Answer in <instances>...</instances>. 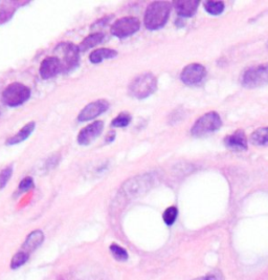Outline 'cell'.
I'll use <instances>...</instances> for the list:
<instances>
[{
    "label": "cell",
    "mask_w": 268,
    "mask_h": 280,
    "mask_svg": "<svg viewBox=\"0 0 268 280\" xmlns=\"http://www.w3.org/2000/svg\"><path fill=\"white\" fill-rule=\"evenodd\" d=\"M32 188H34V181L30 176H26L25 178H23L20 182V184H19V190L20 191H29Z\"/></svg>",
    "instance_id": "484cf974"
},
{
    "label": "cell",
    "mask_w": 268,
    "mask_h": 280,
    "mask_svg": "<svg viewBox=\"0 0 268 280\" xmlns=\"http://www.w3.org/2000/svg\"><path fill=\"white\" fill-rule=\"evenodd\" d=\"M197 280H224L222 273L219 270H214L206 274L204 277L198 278Z\"/></svg>",
    "instance_id": "d4e9b609"
},
{
    "label": "cell",
    "mask_w": 268,
    "mask_h": 280,
    "mask_svg": "<svg viewBox=\"0 0 268 280\" xmlns=\"http://www.w3.org/2000/svg\"><path fill=\"white\" fill-rule=\"evenodd\" d=\"M109 108V103L106 100H97V101H93L89 104H87L79 113L78 120L80 122H86L98 118L107 109Z\"/></svg>",
    "instance_id": "9c48e42d"
},
{
    "label": "cell",
    "mask_w": 268,
    "mask_h": 280,
    "mask_svg": "<svg viewBox=\"0 0 268 280\" xmlns=\"http://www.w3.org/2000/svg\"><path fill=\"white\" fill-rule=\"evenodd\" d=\"M61 72H62L61 63L59 61V59L57 57H55V56L46 57L43 60V61L41 62L40 69H39L40 76L44 80L51 79V78L56 77L57 75H58Z\"/></svg>",
    "instance_id": "8fae6325"
},
{
    "label": "cell",
    "mask_w": 268,
    "mask_h": 280,
    "mask_svg": "<svg viewBox=\"0 0 268 280\" xmlns=\"http://www.w3.org/2000/svg\"><path fill=\"white\" fill-rule=\"evenodd\" d=\"M177 215H178V210H177L176 207H169L164 212V215H163L164 222L166 223V225L172 226L175 223Z\"/></svg>",
    "instance_id": "44dd1931"
},
{
    "label": "cell",
    "mask_w": 268,
    "mask_h": 280,
    "mask_svg": "<svg viewBox=\"0 0 268 280\" xmlns=\"http://www.w3.org/2000/svg\"><path fill=\"white\" fill-rule=\"evenodd\" d=\"M241 84L246 88H257L268 84V63L246 69L242 75Z\"/></svg>",
    "instance_id": "5b68a950"
},
{
    "label": "cell",
    "mask_w": 268,
    "mask_h": 280,
    "mask_svg": "<svg viewBox=\"0 0 268 280\" xmlns=\"http://www.w3.org/2000/svg\"><path fill=\"white\" fill-rule=\"evenodd\" d=\"M157 88L156 77L151 73H145L134 78L129 84V94L137 99H146Z\"/></svg>",
    "instance_id": "7a4b0ae2"
},
{
    "label": "cell",
    "mask_w": 268,
    "mask_h": 280,
    "mask_svg": "<svg viewBox=\"0 0 268 280\" xmlns=\"http://www.w3.org/2000/svg\"><path fill=\"white\" fill-rule=\"evenodd\" d=\"M13 12L11 10H0V24H4L12 17Z\"/></svg>",
    "instance_id": "4316f807"
},
{
    "label": "cell",
    "mask_w": 268,
    "mask_h": 280,
    "mask_svg": "<svg viewBox=\"0 0 268 280\" xmlns=\"http://www.w3.org/2000/svg\"><path fill=\"white\" fill-rule=\"evenodd\" d=\"M104 39H105V35L103 33L91 34V35L87 36L80 43L79 50H80V52H86L89 49H92L94 46H97L98 44H101Z\"/></svg>",
    "instance_id": "e0dca14e"
},
{
    "label": "cell",
    "mask_w": 268,
    "mask_h": 280,
    "mask_svg": "<svg viewBox=\"0 0 268 280\" xmlns=\"http://www.w3.org/2000/svg\"><path fill=\"white\" fill-rule=\"evenodd\" d=\"M55 57L59 59L62 72L67 73L79 65L80 50L79 46L71 42L59 43L55 49Z\"/></svg>",
    "instance_id": "3957f363"
},
{
    "label": "cell",
    "mask_w": 268,
    "mask_h": 280,
    "mask_svg": "<svg viewBox=\"0 0 268 280\" xmlns=\"http://www.w3.org/2000/svg\"><path fill=\"white\" fill-rule=\"evenodd\" d=\"M267 46H268V42H267Z\"/></svg>",
    "instance_id": "f1b7e54d"
},
{
    "label": "cell",
    "mask_w": 268,
    "mask_h": 280,
    "mask_svg": "<svg viewBox=\"0 0 268 280\" xmlns=\"http://www.w3.org/2000/svg\"><path fill=\"white\" fill-rule=\"evenodd\" d=\"M29 257L30 255L24 253L23 251H20L18 252L14 255V257L12 258V262H11V268L13 270H16L18 268H20L21 266H23L28 261H29Z\"/></svg>",
    "instance_id": "d6986e66"
},
{
    "label": "cell",
    "mask_w": 268,
    "mask_h": 280,
    "mask_svg": "<svg viewBox=\"0 0 268 280\" xmlns=\"http://www.w3.org/2000/svg\"><path fill=\"white\" fill-rule=\"evenodd\" d=\"M114 137H116V132H114V131H110V132H108V136H107V138H106V141H107V142H112L113 139H114Z\"/></svg>",
    "instance_id": "83f0119b"
},
{
    "label": "cell",
    "mask_w": 268,
    "mask_h": 280,
    "mask_svg": "<svg viewBox=\"0 0 268 280\" xmlns=\"http://www.w3.org/2000/svg\"><path fill=\"white\" fill-rule=\"evenodd\" d=\"M221 125L222 122L220 115L215 111H210L197 120L192 127V130H191V133L194 136H202L218 130Z\"/></svg>",
    "instance_id": "8992f818"
},
{
    "label": "cell",
    "mask_w": 268,
    "mask_h": 280,
    "mask_svg": "<svg viewBox=\"0 0 268 280\" xmlns=\"http://www.w3.org/2000/svg\"><path fill=\"white\" fill-rule=\"evenodd\" d=\"M118 56V52L114 50H110V49H99L95 50L92 53H90L89 55V60L91 63H101L102 61L106 59H111Z\"/></svg>",
    "instance_id": "2e32d148"
},
{
    "label": "cell",
    "mask_w": 268,
    "mask_h": 280,
    "mask_svg": "<svg viewBox=\"0 0 268 280\" xmlns=\"http://www.w3.org/2000/svg\"><path fill=\"white\" fill-rule=\"evenodd\" d=\"M206 75L205 67L198 63L186 65L180 75L181 81L186 85H196L200 83Z\"/></svg>",
    "instance_id": "ba28073f"
},
{
    "label": "cell",
    "mask_w": 268,
    "mask_h": 280,
    "mask_svg": "<svg viewBox=\"0 0 268 280\" xmlns=\"http://www.w3.org/2000/svg\"><path fill=\"white\" fill-rule=\"evenodd\" d=\"M204 9L212 15H220L224 10V4L222 2H206Z\"/></svg>",
    "instance_id": "ffe728a7"
},
{
    "label": "cell",
    "mask_w": 268,
    "mask_h": 280,
    "mask_svg": "<svg viewBox=\"0 0 268 280\" xmlns=\"http://www.w3.org/2000/svg\"><path fill=\"white\" fill-rule=\"evenodd\" d=\"M140 28L141 22L137 17H124L112 25L110 32L118 38H127L136 34Z\"/></svg>",
    "instance_id": "52a82bcc"
},
{
    "label": "cell",
    "mask_w": 268,
    "mask_h": 280,
    "mask_svg": "<svg viewBox=\"0 0 268 280\" xmlns=\"http://www.w3.org/2000/svg\"><path fill=\"white\" fill-rule=\"evenodd\" d=\"M31 97V89L22 83H12L3 92V102L9 107H17L25 103Z\"/></svg>",
    "instance_id": "277c9868"
},
{
    "label": "cell",
    "mask_w": 268,
    "mask_h": 280,
    "mask_svg": "<svg viewBox=\"0 0 268 280\" xmlns=\"http://www.w3.org/2000/svg\"><path fill=\"white\" fill-rule=\"evenodd\" d=\"M251 142L255 146H268V127H262L254 131L251 135Z\"/></svg>",
    "instance_id": "ac0fdd59"
},
{
    "label": "cell",
    "mask_w": 268,
    "mask_h": 280,
    "mask_svg": "<svg viewBox=\"0 0 268 280\" xmlns=\"http://www.w3.org/2000/svg\"><path fill=\"white\" fill-rule=\"evenodd\" d=\"M224 144L228 148L236 151L247 149V138L243 130H237L233 134H229L224 138Z\"/></svg>",
    "instance_id": "7c38bea8"
},
{
    "label": "cell",
    "mask_w": 268,
    "mask_h": 280,
    "mask_svg": "<svg viewBox=\"0 0 268 280\" xmlns=\"http://www.w3.org/2000/svg\"><path fill=\"white\" fill-rule=\"evenodd\" d=\"M104 123L102 121H95L85 128H83L78 134V143L80 145L86 146L92 143L95 138H97L103 131Z\"/></svg>",
    "instance_id": "30bf717a"
},
{
    "label": "cell",
    "mask_w": 268,
    "mask_h": 280,
    "mask_svg": "<svg viewBox=\"0 0 268 280\" xmlns=\"http://www.w3.org/2000/svg\"><path fill=\"white\" fill-rule=\"evenodd\" d=\"M13 173V166L9 165L6 168H4L2 171H0V190L4 189L8 182L10 181V178Z\"/></svg>",
    "instance_id": "cb8c5ba5"
},
{
    "label": "cell",
    "mask_w": 268,
    "mask_h": 280,
    "mask_svg": "<svg viewBox=\"0 0 268 280\" xmlns=\"http://www.w3.org/2000/svg\"><path fill=\"white\" fill-rule=\"evenodd\" d=\"M171 12V5L166 2H155L152 3L148 6L145 18H144V24L148 30L154 31L163 28L170 16Z\"/></svg>",
    "instance_id": "6da1fadb"
},
{
    "label": "cell",
    "mask_w": 268,
    "mask_h": 280,
    "mask_svg": "<svg viewBox=\"0 0 268 280\" xmlns=\"http://www.w3.org/2000/svg\"><path fill=\"white\" fill-rule=\"evenodd\" d=\"M131 122V116L128 113H120L117 118L113 119L111 122L112 127H126Z\"/></svg>",
    "instance_id": "603a6c76"
},
{
    "label": "cell",
    "mask_w": 268,
    "mask_h": 280,
    "mask_svg": "<svg viewBox=\"0 0 268 280\" xmlns=\"http://www.w3.org/2000/svg\"><path fill=\"white\" fill-rule=\"evenodd\" d=\"M199 5L200 3L197 0H187V2L178 0L173 4L177 14L181 17H192L196 13Z\"/></svg>",
    "instance_id": "4fadbf2b"
},
{
    "label": "cell",
    "mask_w": 268,
    "mask_h": 280,
    "mask_svg": "<svg viewBox=\"0 0 268 280\" xmlns=\"http://www.w3.org/2000/svg\"><path fill=\"white\" fill-rule=\"evenodd\" d=\"M44 241V234L40 230L33 231L31 234L28 235L25 242L23 244V252L26 254H31L33 251H35L38 247Z\"/></svg>",
    "instance_id": "5bb4252c"
},
{
    "label": "cell",
    "mask_w": 268,
    "mask_h": 280,
    "mask_svg": "<svg viewBox=\"0 0 268 280\" xmlns=\"http://www.w3.org/2000/svg\"><path fill=\"white\" fill-rule=\"evenodd\" d=\"M110 251H111L113 257L116 258L117 261L126 262L127 259H128V253H127V251L124 248H122L119 245H117V244H112L110 246Z\"/></svg>",
    "instance_id": "7402d4cb"
},
{
    "label": "cell",
    "mask_w": 268,
    "mask_h": 280,
    "mask_svg": "<svg viewBox=\"0 0 268 280\" xmlns=\"http://www.w3.org/2000/svg\"><path fill=\"white\" fill-rule=\"evenodd\" d=\"M35 126H36L35 122H30L26 125H24L21 130H19L15 135H13L7 139V145H16V144H19V143L25 141V139L34 131Z\"/></svg>",
    "instance_id": "9a60e30c"
}]
</instances>
